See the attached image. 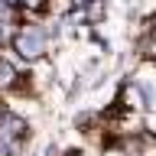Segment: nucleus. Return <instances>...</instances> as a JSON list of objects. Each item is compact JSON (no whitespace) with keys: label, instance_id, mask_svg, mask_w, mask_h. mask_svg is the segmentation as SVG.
I'll list each match as a JSON object with an SVG mask.
<instances>
[{"label":"nucleus","instance_id":"5","mask_svg":"<svg viewBox=\"0 0 156 156\" xmlns=\"http://www.w3.org/2000/svg\"><path fill=\"white\" fill-rule=\"evenodd\" d=\"M20 150H23V146H20L10 133H3V130H0V156H16Z\"/></svg>","mask_w":156,"mask_h":156},{"label":"nucleus","instance_id":"4","mask_svg":"<svg viewBox=\"0 0 156 156\" xmlns=\"http://www.w3.org/2000/svg\"><path fill=\"white\" fill-rule=\"evenodd\" d=\"M72 124H75V130H78V133H91V130L101 124V111H78Z\"/></svg>","mask_w":156,"mask_h":156},{"label":"nucleus","instance_id":"1","mask_svg":"<svg viewBox=\"0 0 156 156\" xmlns=\"http://www.w3.org/2000/svg\"><path fill=\"white\" fill-rule=\"evenodd\" d=\"M49 42H52L49 39V26L46 23H36V20H26V23H20L10 33V49L26 65H36V62H42L49 55Z\"/></svg>","mask_w":156,"mask_h":156},{"label":"nucleus","instance_id":"2","mask_svg":"<svg viewBox=\"0 0 156 156\" xmlns=\"http://www.w3.org/2000/svg\"><path fill=\"white\" fill-rule=\"evenodd\" d=\"M130 94L143 111H156V81L146 75H130Z\"/></svg>","mask_w":156,"mask_h":156},{"label":"nucleus","instance_id":"3","mask_svg":"<svg viewBox=\"0 0 156 156\" xmlns=\"http://www.w3.org/2000/svg\"><path fill=\"white\" fill-rule=\"evenodd\" d=\"M16 75H20L16 62H13V58H7V55H0V91H10V88H13V81H16Z\"/></svg>","mask_w":156,"mask_h":156}]
</instances>
